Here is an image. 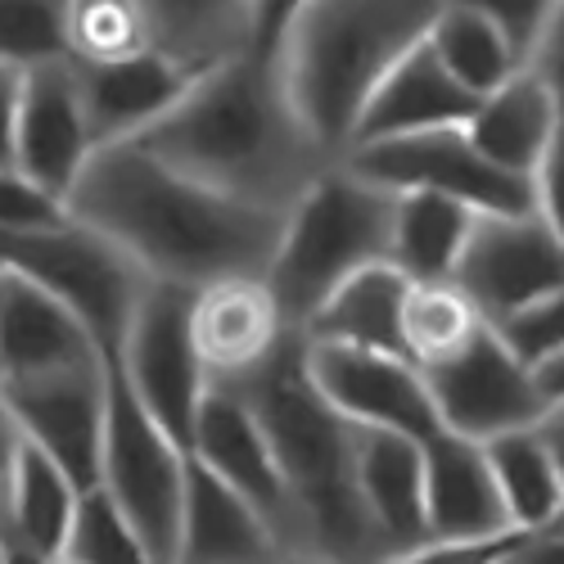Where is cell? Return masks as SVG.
Instances as JSON below:
<instances>
[{
  "label": "cell",
  "instance_id": "cell-39",
  "mask_svg": "<svg viewBox=\"0 0 564 564\" xmlns=\"http://www.w3.org/2000/svg\"><path fill=\"white\" fill-rule=\"evenodd\" d=\"M524 68H533L542 77V86L551 90V100H555L560 127H564V10H560V19L551 23V32L542 36V45L533 51V59Z\"/></svg>",
  "mask_w": 564,
  "mask_h": 564
},
{
  "label": "cell",
  "instance_id": "cell-31",
  "mask_svg": "<svg viewBox=\"0 0 564 564\" xmlns=\"http://www.w3.org/2000/svg\"><path fill=\"white\" fill-rule=\"evenodd\" d=\"M59 564H159L105 488H86Z\"/></svg>",
  "mask_w": 564,
  "mask_h": 564
},
{
  "label": "cell",
  "instance_id": "cell-22",
  "mask_svg": "<svg viewBox=\"0 0 564 564\" xmlns=\"http://www.w3.org/2000/svg\"><path fill=\"white\" fill-rule=\"evenodd\" d=\"M357 488L393 551L430 538L425 514V443L393 430L357 425Z\"/></svg>",
  "mask_w": 564,
  "mask_h": 564
},
{
  "label": "cell",
  "instance_id": "cell-40",
  "mask_svg": "<svg viewBox=\"0 0 564 564\" xmlns=\"http://www.w3.org/2000/svg\"><path fill=\"white\" fill-rule=\"evenodd\" d=\"M23 100V68L0 59V163H14V122Z\"/></svg>",
  "mask_w": 564,
  "mask_h": 564
},
{
  "label": "cell",
  "instance_id": "cell-24",
  "mask_svg": "<svg viewBox=\"0 0 564 564\" xmlns=\"http://www.w3.org/2000/svg\"><path fill=\"white\" fill-rule=\"evenodd\" d=\"M150 51L191 73L253 55V0H140Z\"/></svg>",
  "mask_w": 564,
  "mask_h": 564
},
{
  "label": "cell",
  "instance_id": "cell-32",
  "mask_svg": "<svg viewBox=\"0 0 564 564\" xmlns=\"http://www.w3.org/2000/svg\"><path fill=\"white\" fill-rule=\"evenodd\" d=\"M140 0H68V55L73 59H122L145 51Z\"/></svg>",
  "mask_w": 564,
  "mask_h": 564
},
{
  "label": "cell",
  "instance_id": "cell-14",
  "mask_svg": "<svg viewBox=\"0 0 564 564\" xmlns=\"http://www.w3.org/2000/svg\"><path fill=\"white\" fill-rule=\"evenodd\" d=\"M191 456L213 469L221 484H230L240 492L262 520L275 529L280 546L290 551L294 542V501H290V484L280 475V460L258 425L253 406L245 402V393L235 384H208V398L199 406L195 420V443Z\"/></svg>",
  "mask_w": 564,
  "mask_h": 564
},
{
  "label": "cell",
  "instance_id": "cell-15",
  "mask_svg": "<svg viewBox=\"0 0 564 564\" xmlns=\"http://www.w3.org/2000/svg\"><path fill=\"white\" fill-rule=\"evenodd\" d=\"M96 154L86 127L77 68L68 59H45L23 68V100L14 122V167L55 199H68L73 181Z\"/></svg>",
  "mask_w": 564,
  "mask_h": 564
},
{
  "label": "cell",
  "instance_id": "cell-17",
  "mask_svg": "<svg viewBox=\"0 0 564 564\" xmlns=\"http://www.w3.org/2000/svg\"><path fill=\"white\" fill-rule=\"evenodd\" d=\"M105 361L86 321L19 271H0V384Z\"/></svg>",
  "mask_w": 564,
  "mask_h": 564
},
{
  "label": "cell",
  "instance_id": "cell-46",
  "mask_svg": "<svg viewBox=\"0 0 564 564\" xmlns=\"http://www.w3.org/2000/svg\"><path fill=\"white\" fill-rule=\"evenodd\" d=\"M275 564H330V560H321V555H307V551H285Z\"/></svg>",
  "mask_w": 564,
  "mask_h": 564
},
{
  "label": "cell",
  "instance_id": "cell-30",
  "mask_svg": "<svg viewBox=\"0 0 564 564\" xmlns=\"http://www.w3.org/2000/svg\"><path fill=\"white\" fill-rule=\"evenodd\" d=\"M479 307L469 303L452 280H411L402 299V352L430 370L447 357H456L469 339L484 330Z\"/></svg>",
  "mask_w": 564,
  "mask_h": 564
},
{
  "label": "cell",
  "instance_id": "cell-35",
  "mask_svg": "<svg viewBox=\"0 0 564 564\" xmlns=\"http://www.w3.org/2000/svg\"><path fill=\"white\" fill-rule=\"evenodd\" d=\"M465 6H475L479 14H488L506 32V41L514 45V55L529 64L533 51L542 45V36L551 32V23L560 19L564 0H465Z\"/></svg>",
  "mask_w": 564,
  "mask_h": 564
},
{
  "label": "cell",
  "instance_id": "cell-9",
  "mask_svg": "<svg viewBox=\"0 0 564 564\" xmlns=\"http://www.w3.org/2000/svg\"><path fill=\"white\" fill-rule=\"evenodd\" d=\"M357 176L384 191H434L479 213H533V181L488 163L465 127H434L415 135L370 140L344 159Z\"/></svg>",
  "mask_w": 564,
  "mask_h": 564
},
{
  "label": "cell",
  "instance_id": "cell-34",
  "mask_svg": "<svg viewBox=\"0 0 564 564\" xmlns=\"http://www.w3.org/2000/svg\"><path fill=\"white\" fill-rule=\"evenodd\" d=\"M68 221V204L28 181L14 163H0V230H41Z\"/></svg>",
  "mask_w": 564,
  "mask_h": 564
},
{
  "label": "cell",
  "instance_id": "cell-48",
  "mask_svg": "<svg viewBox=\"0 0 564 564\" xmlns=\"http://www.w3.org/2000/svg\"><path fill=\"white\" fill-rule=\"evenodd\" d=\"M546 529H555V533H564V506H560V514H555V520H551Z\"/></svg>",
  "mask_w": 564,
  "mask_h": 564
},
{
  "label": "cell",
  "instance_id": "cell-19",
  "mask_svg": "<svg viewBox=\"0 0 564 564\" xmlns=\"http://www.w3.org/2000/svg\"><path fill=\"white\" fill-rule=\"evenodd\" d=\"M475 109H479V96H469V90L438 64L430 41H420L384 73V82L370 90L348 154L357 145H370V140L415 135V131H434V127H465Z\"/></svg>",
  "mask_w": 564,
  "mask_h": 564
},
{
  "label": "cell",
  "instance_id": "cell-43",
  "mask_svg": "<svg viewBox=\"0 0 564 564\" xmlns=\"http://www.w3.org/2000/svg\"><path fill=\"white\" fill-rule=\"evenodd\" d=\"M23 434L14 425V415L0 402V529H6V497H10V479H14V460H19Z\"/></svg>",
  "mask_w": 564,
  "mask_h": 564
},
{
  "label": "cell",
  "instance_id": "cell-23",
  "mask_svg": "<svg viewBox=\"0 0 564 564\" xmlns=\"http://www.w3.org/2000/svg\"><path fill=\"white\" fill-rule=\"evenodd\" d=\"M555 131H560L555 100L533 68H520L497 90H488L465 122V135L475 140V150L488 163H497L514 176H529V181H533L538 163L546 159Z\"/></svg>",
  "mask_w": 564,
  "mask_h": 564
},
{
  "label": "cell",
  "instance_id": "cell-16",
  "mask_svg": "<svg viewBox=\"0 0 564 564\" xmlns=\"http://www.w3.org/2000/svg\"><path fill=\"white\" fill-rule=\"evenodd\" d=\"M191 330L213 384L245 380L262 361H271L290 335H299L290 330L267 275H230V280H217V285L195 290Z\"/></svg>",
  "mask_w": 564,
  "mask_h": 564
},
{
  "label": "cell",
  "instance_id": "cell-20",
  "mask_svg": "<svg viewBox=\"0 0 564 564\" xmlns=\"http://www.w3.org/2000/svg\"><path fill=\"white\" fill-rule=\"evenodd\" d=\"M425 514L430 538H497L514 533L484 443L438 430L425 443Z\"/></svg>",
  "mask_w": 564,
  "mask_h": 564
},
{
  "label": "cell",
  "instance_id": "cell-41",
  "mask_svg": "<svg viewBox=\"0 0 564 564\" xmlns=\"http://www.w3.org/2000/svg\"><path fill=\"white\" fill-rule=\"evenodd\" d=\"M501 564H564V533H555V529L520 533L514 546L501 555Z\"/></svg>",
  "mask_w": 564,
  "mask_h": 564
},
{
  "label": "cell",
  "instance_id": "cell-29",
  "mask_svg": "<svg viewBox=\"0 0 564 564\" xmlns=\"http://www.w3.org/2000/svg\"><path fill=\"white\" fill-rule=\"evenodd\" d=\"M425 41L438 55V64L479 100L488 96V90H497L506 77H514L524 68V59L514 55L506 32L488 14H479L475 6H465V0H443Z\"/></svg>",
  "mask_w": 564,
  "mask_h": 564
},
{
  "label": "cell",
  "instance_id": "cell-47",
  "mask_svg": "<svg viewBox=\"0 0 564 564\" xmlns=\"http://www.w3.org/2000/svg\"><path fill=\"white\" fill-rule=\"evenodd\" d=\"M0 564H14V551H10V542L0 538Z\"/></svg>",
  "mask_w": 564,
  "mask_h": 564
},
{
  "label": "cell",
  "instance_id": "cell-5",
  "mask_svg": "<svg viewBox=\"0 0 564 564\" xmlns=\"http://www.w3.org/2000/svg\"><path fill=\"white\" fill-rule=\"evenodd\" d=\"M398 195L357 176L348 163H330L299 204L285 213L280 245L267 267V285L285 312L290 330L303 335L312 312L330 299L348 275L370 262H389Z\"/></svg>",
  "mask_w": 564,
  "mask_h": 564
},
{
  "label": "cell",
  "instance_id": "cell-45",
  "mask_svg": "<svg viewBox=\"0 0 564 564\" xmlns=\"http://www.w3.org/2000/svg\"><path fill=\"white\" fill-rule=\"evenodd\" d=\"M533 375H538L546 402H560V398H564V348H555L551 357L533 361Z\"/></svg>",
  "mask_w": 564,
  "mask_h": 564
},
{
  "label": "cell",
  "instance_id": "cell-4",
  "mask_svg": "<svg viewBox=\"0 0 564 564\" xmlns=\"http://www.w3.org/2000/svg\"><path fill=\"white\" fill-rule=\"evenodd\" d=\"M443 0H303L267 64L325 163H344L384 73L425 41Z\"/></svg>",
  "mask_w": 564,
  "mask_h": 564
},
{
  "label": "cell",
  "instance_id": "cell-26",
  "mask_svg": "<svg viewBox=\"0 0 564 564\" xmlns=\"http://www.w3.org/2000/svg\"><path fill=\"white\" fill-rule=\"evenodd\" d=\"M411 280L393 262H370L325 299L312 321L303 325V339L321 344H352L375 352H402V299Z\"/></svg>",
  "mask_w": 564,
  "mask_h": 564
},
{
  "label": "cell",
  "instance_id": "cell-42",
  "mask_svg": "<svg viewBox=\"0 0 564 564\" xmlns=\"http://www.w3.org/2000/svg\"><path fill=\"white\" fill-rule=\"evenodd\" d=\"M303 6V0H253V55L267 59L271 45L280 36V28L290 23V14Z\"/></svg>",
  "mask_w": 564,
  "mask_h": 564
},
{
  "label": "cell",
  "instance_id": "cell-3",
  "mask_svg": "<svg viewBox=\"0 0 564 564\" xmlns=\"http://www.w3.org/2000/svg\"><path fill=\"white\" fill-rule=\"evenodd\" d=\"M280 460L294 501V542L330 564H384L389 538L370 520L357 488V425L325 402L303 361V335H290L253 375L235 380Z\"/></svg>",
  "mask_w": 564,
  "mask_h": 564
},
{
  "label": "cell",
  "instance_id": "cell-8",
  "mask_svg": "<svg viewBox=\"0 0 564 564\" xmlns=\"http://www.w3.org/2000/svg\"><path fill=\"white\" fill-rule=\"evenodd\" d=\"M191 303H195V290L150 280L131 312L127 339H122L118 357L109 361L122 375V384L131 389V398L145 406L159 420V430L172 443H181L185 452L195 443V420H199V406L213 384L208 366L195 348Z\"/></svg>",
  "mask_w": 564,
  "mask_h": 564
},
{
  "label": "cell",
  "instance_id": "cell-1",
  "mask_svg": "<svg viewBox=\"0 0 564 564\" xmlns=\"http://www.w3.org/2000/svg\"><path fill=\"white\" fill-rule=\"evenodd\" d=\"M68 217L100 230L150 280L204 290L267 275L285 213L230 199L140 145H100L68 191Z\"/></svg>",
  "mask_w": 564,
  "mask_h": 564
},
{
  "label": "cell",
  "instance_id": "cell-44",
  "mask_svg": "<svg viewBox=\"0 0 564 564\" xmlns=\"http://www.w3.org/2000/svg\"><path fill=\"white\" fill-rule=\"evenodd\" d=\"M538 434H542V443L551 447V456H555V465H560V475H564V398L551 402V406L542 411Z\"/></svg>",
  "mask_w": 564,
  "mask_h": 564
},
{
  "label": "cell",
  "instance_id": "cell-28",
  "mask_svg": "<svg viewBox=\"0 0 564 564\" xmlns=\"http://www.w3.org/2000/svg\"><path fill=\"white\" fill-rule=\"evenodd\" d=\"M484 456H488V469L497 479L510 529H520V533L546 529L564 506V475H560L551 447L542 443L538 425L488 438Z\"/></svg>",
  "mask_w": 564,
  "mask_h": 564
},
{
  "label": "cell",
  "instance_id": "cell-2",
  "mask_svg": "<svg viewBox=\"0 0 564 564\" xmlns=\"http://www.w3.org/2000/svg\"><path fill=\"white\" fill-rule=\"evenodd\" d=\"M131 145L163 159L181 176L271 213H290L330 167L290 109L275 68L258 55L199 73L185 96Z\"/></svg>",
  "mask_w": 564,
  "mask_h": 564
},
{
  "label": "cell",
  "instance_id": "cell-33",
  "mask_svg": "<svg viewBox=\"0 0 564 564\" xmlns=\"http://www.w3.org/2000/svg\"><path fill=\"white\" fill-rule=\"evenodd\" d=\"M0 59L19 68L68 59V0H0Z\"/></svg>",
  "mask_w": 564,
  "mask_h": 564
},
{
  "label": "cell",
  "instance_id": "cell-37",
  "mask_svg": "<svg viewBox=\"0 0 564 564\" xmlns=\"http://www.w3.org/2000/svg\"><path fill=\"white\" fill-rule=\"evenodd\" d=\"M514 538H520V529L497 533V538H425L415 546L393 551L384 564H501Z\"/></svg>",
  "mask_w": 564,
  "mask_h": 564
},
{
  "label": "cell",
  "instance_id": "cell-10",
  "mask_svg": "<svg viewBox=\"0 0 564 564\" xmlns=\"http://www.w3.org/2000/svg\"><path fill=\"white\" fill-rule=\"evenodd\" d=\"M452 285L488 325H501L564 285V240L538 213H479Z\"/></svg>",
  "mask_w": 564,
  "mask_h": 564
},
{
  "label": "cell",
  "instance_id": "cell-6",
  "mask_svg": "<svg viewBox=\"0 0 564 564\" xmlns=\"http://www.w3.org/2000/svg\"><path fill=\"white\" fill-rule=\"evenodd\" d=\"M0 271H19L64 299L96 335L105 361L118 357L131 312L150 285V275L118 245H109L100 230H90L77 217L41 230H0Z\"/></svg>",
  "mask_w": 564,
  "mask_h": 564
},
{
  "label": "cell",
  "instance_id": "cell-12",
  "mask_svg": "<svg viewBox=\"0 0 564 564\" xmlns=\"http://www.w3.org/2000/svg\"><path fill=\"white\" fill-rule=\"evenodd\" d=\"M303 361H307L312 384L325 393V402L344 411L352 425L411 434L420 443H430L443 430L430 384H425V370L411 357L303 339Z\"/></svg>",
  "mask_w": 564,
  "mask_h": 564
},
{
  "label": "cell",
  "instance_id": "cell-25",
  "mask_svg": "<svg viewBox=\"0 0 564 564\" xmlns=\"http://www.w3.org/2000/svg\"><path fill=\"white\" fill-rule=\"evenodd\" d=\"M77 501H82V488L45 452L23 443L19 460H14V479H10V497H6V529H0V538H6L10 551L23 560L59 564Z\"/></svg>",
  "mask_w": 564,
  "mask_h": 564
},
{
  "label": "cell",
  "instance_id": "cell-18",
  "mask_svg": "<svg viewBox=\"0 0 564 564\" xmlns=\"http://www.w3.org/2000/svg\"><path fill=\"white\" fill-rule=\"evenodd\" d=\"M77 90L90 140L100 145H127L145 127H154L191 86L199 73L181 68L159 51H135L122 59H73Z\"/></svg>",
  "mask_w": 564,
  "mask_h": 564
},
{
  "label": "cell",
  "instance_id": "cell-27",
  "mask_svg": "<svg viewBox=\"0 0 564 564\" xmlns=\"http://www.w3.org/2000/svg\"><path fill=\"white\" fill-rule=\"evenodd\" d=\"M479 221V208L434 191H402L393 208L389 262L406 280H452L456 258Z\"/></svg>",
  "mask_w": 564,
  "mask_h": 564
},
{
  "label": "cell",
  "instance_id": "cell-13",
  "mask_svg": "<svg viewBox=\"0 0 564 564\" xmlns=\"http://www.w3.org/2000/svg\"><path fill=\"white\" fill-rule=\"evenodd\" d=\"M0 402L14 415L23 443L51 456L82 492L100 484L105 420H109V361L41 375V380L0 384Z\"/></svg>",
  "mask_w": 564,
  "mask_h": 564
},
{
  "label": "cell",
  "instance_id": "cell-7",
  "mask_svg": "<svg viewBox=\"0 0 564 564\" xmlns=\"http://www.w3.org/2000/svg\"><path fill=\"white\" fill-rule=\"evenodd\" d=\"M185 479H191V452L159 430V420L131 398L122 375L109 366V420L96 488L113 497L159 564H176L181 555Z\"/></svg>",
  "mask_w": 564,
  "mask_h": 564
},
{
  "label": "cell",
  "instance_id": "cell-21",
  "mask_svg": "<svg viewBox=\"0 0 564 564\" xmlns=\"http://www.w3.org/2000/svg\"><path fill=\"white\" fill-rule=\"evenodd\" d=\"M285 546L275 529L230 484H221L191 456L176 564H275Z\"/></svg>",
  "mask_w": 564,
  "mask_h": 564
},
{
  "label": "cell",
  "instance_id": "cell-36",
  "mask_svg": "<svg viewBox=\"0 0 564 564\" xmlns=\"http://www.w3.org/2000/svg\"><path fill=\"white\" fill-rule=\"evenodd\" d=\"M497 330H501V339L514 352H520L529 366L542 361V357H551L555 348H564V285L555 294H546L542 303H533L529 312L501 321Z\"/></svg>",
  "mask_w": 564,
  "mask_h": 564
},
{
  "label": "cell",
  "instance_id": "cell-38",
  "mask_svg": "<svg viewBox=\"0 0 564 564\" xmlns=\"http://www.w3.org/2000/svg\"><path fill=\"white\" fill-rule=\"evenodd\" d=\"M533 213L564 240V127L555 131L546 159L533 172Z\"/></svg>",
  "mask_w": 564,
  "mask_h": 564
},
{
  "label": "cell",
  "instance_id": "cell-11",
  "mask_svg": "<svg viewBox=\"0 0 564 564\" xmlns=\"http://www.w3.org/2000/svg\"><path fill=\"white\" fill-rule=\"evenodd\" d=\"M425 384L443 430L475 443H488L510 430H529L551 406L533 366L501 339L497 325H484L456 357L430 366Z\"/></svg>",
  "mask_w": 564,
  "mask_h": 564
}]
</instances>
